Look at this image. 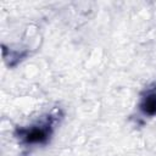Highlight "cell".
I'll use <instances>...</instances> for the list:
<instances>
[{"instance_id": "6da1fadb", "label": "cell", "mask_w": 156, "mask_h": 156, "mask_svg": "<svg viewBox=\"0 0 156 156\" xmlns=\"http://www.w3.org/2000/svg\"><path fill=\"white\" fill-rule=\"evenodd\" d=\"M145 111L149 113H155L156 112V96H150L145 101Z\"/></svg>"}]
</instances>
